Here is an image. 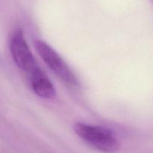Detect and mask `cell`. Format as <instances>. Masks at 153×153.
Masks as SVG:
<instances>
[{"instance_id":"3957f363","label":"cell","mask_w":153,"mask_h":153,"mask_svg":"<svg viewBox=\"0 0 153 153\" xmlns=\"http://www.w3.org/2000/svg\"><path fill=\"white\" fill-rule=\"evenodd\" d=\"M10 48L13 61L21 70L31 73L38 67L22 31L18 30L12 35Z\"/></svg>"},{"instance_id":"7a4b0ae2","label":"cell","mask_w":153,"mask_h":153,"mask_svg":"<svg viewBox=\"0 0 153 153\" xmlns=\"http://www.w3.org/2000/svg\"><path fill=\"white\" fill-rule=\"evenodd\" d=\"M35 47L42 59L60 79L71 86L78 85L76 76L61 57L50 46L42 40H36Z\"/></svg>"},{"instance_id":"277c9868","label":"cell","mask_w":153,"mask_h":153,"mask_svg":"<svg viewBox=\"0 0 153 153\" xmlns=\"http://www.w3.org/2000/svg\"><path fill=\"white\" fill-rule=\"evenodd\" d=\"M30 75L31 86L37 96L44 99H52L55 97V90L53 85L39 67L33 70Z\"/></svg>"},{"instance_id":"6da1fadb","label":"cell","mask_w":153,"mask_h":153,"mask_svg":"<svg viewBox=\"0 0 153 153\" xmlns=\"http://www.w3.org/2000/svg\"><path fill=\"white\" fill-rule=\"evenodd\" d=\"M74 130L80 138L97 150L105 153L119 150V142L108 130L82 123L75 124Z\"/></svg>"}]
</instances>
